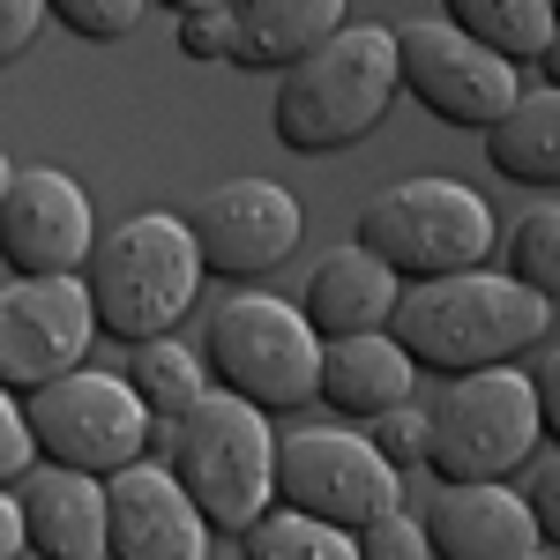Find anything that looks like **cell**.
I'll return each instance as SVG.
<instances>
[{
    "label": "cell",
    "mask_w": 560,
    "mask_h": 560,
    "mask_svg": "<svg viewBox=\"0 0 560 560\" xmlns=\"http://www.w3.org/2000/svg\"><path fill=\"white\" fill-rule=\"evenodd\" d=\"M366 441H374L382 464L411 471V464H419V441H427V411H411V396H404V404H388V411L366 419Z\"/></svg>",
    "instance_id": "cell-27"
},
{
    "label": "cell",
    "mask_w": 560,
    "mask_h": 560,
    "mask_svg": "<svg viewBox=\"0 0 560 560\" xmlns=\"http://www.w3.org/2000/svg\"><path fill=\"white\" fill-rule=\"evenodd\" d=\"M351 560H427V523L404 516V501H396L351 530Z\"/></svg>",
    "instance_id": "cell-26"
},
{
    "label": "cell",
    "mask_w": 560,
    "mask_h": 560,
    "mask_svg": "<svg viewBox=\"0 0 560 560\" xmlns=\"http://www.w3.org/2000/svg\"><path fill=\"white\" fill-rule=\"evenodd\" d=\"M396 269L374 261L359 240L329 247V255L306 269V292H300V314L314 322V337H351V329H382L388 306H396Z\"/></svg>",
    "instance_id": "cell-18"
},
{
    "label": "cell",
    "mask_w": 560,
    "mask_h": 560,
    "mask_svg": "<svg viewBox=\"0 0 560 560\" xmlns=\"http://www.w3.org/2000/svg\"><path fill=\"white\" fill-rule=\"evenodd\" d=\"M158 8H173V15H195V8H224V0H158Z\"/></svg>",
    "instance_id": "cell-33"
},
{
    "label": "cell",
    "mask_w": 560,
    "mask_h": 560,
    "mask_svg": "<svg viewBox=\"0 0 560 560\" xmlns=\"http://www.w3.org/2000/svg\"><path fill=\"white\" fill-rule=\"evenodd\" d=\"M45 31V0H0V68L23 60Z\"/></svg>",
    "instance_id": "cell-30"
},
{
    "label": "cell",
    "mask_w": 560,
    "mask_h": 560,
    "mask_svg": "<svg viewBox=\"0 0 560 560\" xmlns=\"http://www.w3.org/2000/svg\"><path fill=\"white\" fill-rule=\"evenodd\" d=\"M83 292L97 314V337H113V345H142L187 322V306L202 292V255H195L187 217L135 210L113 232H97L83 261Z\"/></svg>",
    "instance_id": "cell-4"
},
{
    "label": "cell",
    "mask_w": 560,
    "mask_h": 560,
    "mask_svg": "<svg viewBox=\"0 0 560 560\" xmlns=\"http://www.w3.org/2000/svg\"><path fill=\"white\" fill-rule=\"evenodd\" d=\"M97 240V210H90L83 179H68L60 165H31L8 173L0 195V261L8 277H75Z\"/></svg>",
    "instance_id": "cell-13"
},
{
    "label": "cell",
    "mask_w": 560,
    "mask_h": 560,
    "mask_svg": "<svg viewBox=\"0 0 560 560\" xmlns=\"http://www.w3.org/2000/svg\"><path fill=\"white\" fill-rule=\"evenodd\" d=\"M195 232V255H202V277H224V284H255L277 261L300 247L306 217L300 195L277 187V179H224L202 195V210L187 217Z\"/></svg>",
    "instance_id": "cell-12"
},
{
    "label": "cell",
    "mask_w": 560,
    "mask_h": 560,
    "mask_svg": "<svg viewBox=\"0 0 560 560\" xmlns=\"http://www.w3.org/2000/svg\"><path fill=\"white\" fill-rule=\"evenodd\" d=\"M277 501L284 509H306V516L337 523V530H359L366 516H382L404 501V471L374 456V441L351 427H292L277 433Z\"/></svg>",
    "instance_id": "cell-10"
},
{
    "label": "cell",
    "mask_w": 560,
    "mask_h": 560,
    "mask_svg": "<svg viewBox=\"0 0 560 560\" xmlns=\"http://www.w3.org/2000/svg\"><path fill=\"white\" fill-rule=\"evenodd\" d=\"M388 38H396V90L419 113H433V120H448V128H493L516 105L523 68L501 60L493 45L464 38L456 23L419 15V23H396Z\"/></svg>",
    "instance_id": "cell-9"
},
{
    "label": "cell",
    "mask_w": 560,
    "mask_h": 560,
    "mask_svg": "<svg viewBox=\"0 0 560 560\" xmlns=\"http://www.w3.org/2000/svg\"><path fill=\"white\" fill-rule=\"evenodd\" d=\"M97 345L83 269L75 277H8L0 284V388H38L68 366H83Z\"/></svg>",
    "instance_id": "cell-11"
},
{
    "label": "cell",
    "mask_w": 560,
    "mask_h": 560,
    "mask_svg": "<svg viewBox=\"0 0 560 560\" xmlns=\"http://www.w3.org/2000/svg\"><path fill=\"white\" fill-rule=\"evenodd\" d=\"M523 509L538 523V546H560V464H538L523 486Z\"/></svg>",
    "instance_id": "cell-31"
},
{
    "label": "cell",
    "mask_w": 560,
    "mask_h": 560,
    "mask_svg": "<svg viewBox=\"0 0 560 560\" xmlns=\"http://www.w3.org/2000/svg\"><path fill=\"white\" fill-rule=\"evenodd\" d=\"M486 135V165L516 187H560V90H516V105Z\"/></svg>",
    "instance_id": "cell-20"
},
{
    "label": "cell",
    "mask_w": 560,
    "mask_h": 560,
    "mask_svg": "<svg viewBox=\"0 0 560 560\" xmlns=\"http://www.w3.org/2000/svg\"><path fill=\"white\" fill-rule=\"evenodd\" d=\"M23 427H31L38 464H68V471H90V478L120 471V464L158 448V419L142 411L128 374H97L90 359L38 388H23Z\"/></svg>",
    "instance_id": "cell-7"
},
{
    "label": "cell",
    "mask_w": 560,
    "mask_h": 560,
    "mask_svg": "<svg viewBox=\"0 0 560 560\" xmlns=\"http://www.w3.org/2000/svg\"><path fill=\"white\" fill-rule=\"evenodd\" d=\"M351 240L374 261H388L404 284L411 277H448V269H471V261L493 255V210L478 202V187L427 173V179H396L382 195H366Z\"/></svg>",
    "instance_id": "cell-8"
},
{
    "label": "cell",
    "mask_w": 560,
    "mask_h": 560,
    "mask_svg": "<svg viewBox=\"0 0 560 560\" xmlns=\"http://www.w3.org/2000/svg\"><path fill=\"white\" fill-rule=\"evenodd\" d=\"M31 464H38V448H31V427H23V396L0 388V486H15Z\"/></svg>",
    "instance_id": "cell-28"
},
{
    "label": "cell",
    "mask_w": 560,
    "mask_h": 560,
    "mask_svg": "<svg viewBox=\"0 0 560 560\" xmlns=\"http://www.w3.org/2000/svg\"><path fill=\"white\" fill-rule=\"evenodd\" d=\"M419 388L411 351L388 329H351V337H322V366H314V396L337 419H374L388 404H404Z\"/></svg>",
    "instance_id": "cell-17"
},
{
    "label": "cell",
    "mask_w": 560,
    "mask_h": 560,
    "mask_svg": "<svg viewBox=\"0 0 560 560\" xmlns=\"http://www.w3.org/2000/svg\"><path fill=\"white\" fill-rule=\"evenodd\" d=\"M8 173H15V165H8V158H0V195H8Z\"/></svg>",
    "instance_id": "cell-34"
},
{
    "label": "cell",
    "mask_w": 560,
    "mask_h": 560,
    "mask_svg": "<svg viewBox=\"0 0 560 560\" xmlns=\"http://www.w3.org/2000/svg\"><path fill=\"white\" fill-rule=\"evenodd\" d=\"M396 345L411 351L419 374H471V366H501L546 345L553 329V300L516 284L509 269H448V277H411L396 284V306L382 322Z\"/></svg>",
    "instance_id": "cell-1"
},
{
    "label": "cell",
    "mask_w": 560,
    "mask_h": 560,
    "mask_svg": "<svg viewBox=\"0 0 560 560\" xmlns=\"http://www.w3.org/2000/svg\"><path fill=\"white\" fill-rule=\"evenodd\" d=\"M210 523L179 493V478L150 456L105 471V560H202Z\"/></svg>",
    "instance_id": "cell-14"
},
{
    "label": "cell",
    "mask_w": 560,
    "mask_h": 560,
    "mask_svg": "<svg viewBox=\"0 0 560 560\" xmlns=\"http://www.w3.org/2000/svg\"><path fill=\"white\" fill-rule=\"evenodd\" d=\"M240 553H247V560H351V530L306 516V509L269 501V509L240 530Z\"/></svg>",
    "instance_id": "cell-23"
},
{
    "label": "cell",
    "mask_w": 560,
    "mask_h": 560,
    "mask_svg": "<svg viewBox=\"0 0 560 560\" xmlns=\"http://www.w3.org/2000/svg\"><path fill=\"white\" fill-rule=\"evenodd\" d=\"M396 38L382 23H337L329 38L300 52L292 68H277L269 90V135L292 158H329L359 150L396 105Z\"/></svg>",
    "instance_id": "cell-2"
},
{
    "label": "cell",
    "mask_w": 560,
    "mask_h": 560,
    "mask_svg": "<svg viewBox=\"0 0 560 560\" xmlns=\"http://www.w3.org/2000/svg\"><path fill=\"white\" fill-rule=\"evenodd\" d=\"M128 388L142 396V411L165 427V419H179V411L210 388V374H202V351H187L173 329H165V337L128 345Z\"/></svg>",
    "instance_id": "cell-22"
},
{
    "label": "cell",
    "mask_w": 560,
    "mask_h": 560,
    "mask_svg": "<svg viewBox=\"0 0 560 560\" xmlns=\"http://www.w3.org/2000/svg\"><path fill=\"white\" fill-rule=\"evenodd\" d=\"M441 404L427 411L419 464L433 478H509L538 456L546 419H538V388L516 359L471 366V374H441Z\"/></svg>",
    "instance_id": "cell-5"
},
{
    "label": "cell",
    "mask_w": 560,
    "mask_h": 560,
    "mask_svg": "<svg viewBox=\"0 0 560 560\" xmlns=\"http://www.w3.org/2000/svg\"><path fill=\"white\" fill-rule=\"evenodd\" d=\"M314 366H322V337L292 300L240 292V300L217 306L210 329H202V374L217 388L261 404L269 419L314 404Z\"/></svg>",
    "instance_id": "cell-6"
},
{
    "label": "cell",
    "mask_w": 560,
    "mask_h": 560,
    "mask_svg": "<svg viewBox=\"0 0 560 560\" xmlns=\"http://www.w3.org/2000/svg\"><path fill=\"white\" fill-rule=\"evenodd\" d=\"M15 509H23V546L45 560H105V478L38 464L15 478Z\"/></svg>",
    "instance_id": "cell-16"
},
{
    "label": "cell",
    "mask_w": 560,
    "mask_h": 560,
    "mask_svg": "<svg viewBox=\"0 0 560 560\" xmlns=\"http://www.w3.org/2000/svg\"><path fill=\"white\" fill-rule=\"evenodd\" d=\"M179 52H187V60H232V23H224V8L179 15Z\"/></svg>",
    "instance_id": "cell-29"
},
{
    "label": "cell",
    "mask_w": 560,
    "mask_h": 560,
    "mask_svg": "<svg viewBox=\"0 0 560 560\" xmlns=\"http://www.w3.org/2000/svg\"><path fill=\"white\" fill-rule=\"evenodd\" d=\"M158 448H165V471L179 478V493L202 509L210 538H240L247 523L277 501V433H269V411L232 396V388H202L179 419L158 427Z\"/></svg>",
    "instance_id": "cell-3"
},
{
    "label": "cell",
    "mask_w": 560,
    "mask_h": 560,
    "mask_svg": "<svg viewBox=\"0 0 560 560\" xmlns=\"http://www.w3.org/2000/svg\"><path fill=\"white\" fill-rule=\"evenodd\" d=\"M23 553V509H15V493L0 486V560Z\"/></svg>",
    "instance_id": "cell-32"
},
{
    "label": "cell",
    "mask_w": 560,
    "mask_h": 560,
    "mask_svg": "<svg viewBox=\"0 0 560 560\" xmlns=\"http://www.w3.org/2000/svg\"><path fill=\"white\" fill-rule=\"evenodd\" d=\"M516 284H530V292H546L553 300L560 292V210H530L509 232V261H501Z\"/></svg>",
    "instance_id": "cell-24"
},
{
    "label": "cell",
    "mask_w": 560,
    "mask_h": 560,
    "mask_svg": "<svg viewBox=\"0 0 560 560\" xmlns=\"http://www.w3.org/2000/svg\"><path fill=\"white\" fill-rule=\"evenodd\" d=\"M345 15H351V0H224L232 68L277 75V68H292L300 52H314Z\"/></svg>",
    "instance_id": "cell-19"
},
{
    "label": "cell",
    "mask_w": 560,
    "mask_h": 560,
    "mask_svg": "<svg viewBox=\"0 0 560 560\" xmlns=\"http://www.w3.org/2000/svg\"><path fill=\"white\" fill-rule=\"evenodd\" d=\"M427 553L441 560H530L538 523L523 509V493H509V478H441V493L427 501Z\"/></svg>",
    "instance_id": "cell-15"
},
{
    "label": "cell",
    "mask_w": 560,
    "mask_h": 560,
    "mask_svg": "<svg viewBox=\"0 0 560 560\" xmlns=\"http://www.w3.org/2000/svg\"><path fill=\"white\" fill-rule=\"evenodd\" d=\"M441 23H456L464 38L493 45L501 60L530 68L553 45V0H441Z\"/></svg>",
    "instance_id": "cell-21"
},
{
    "label": "cell",
    "mask_w": 560,
    "mask_h": 560,
    "mask_svg": "<svg viewBox=\"0 0 560 560\" xmlns=\"http://www.w3.org/2000/svg\"><path fill=\"white\" fill-rule=\"evenodd\" d=\"M45 23H60L90 45H120L142 31V0H45Z\"/></svg>",
    "instance_id": "cell-25"
}]
</instances>
